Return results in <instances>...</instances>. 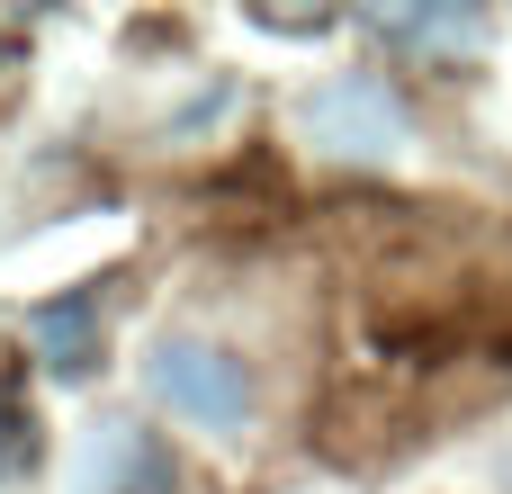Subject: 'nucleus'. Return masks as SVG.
<instances>
[{
    "label": "nucleus",
    "mask_w": 512,
    "mask_h": 494,
    "mask_svg": "<svg viewBox=\"0 0 512 494\" xmlns=\"http://www.w3.org/2000/svg\"><path fill=\"white\" fill-rule=\"evenodd\" d=\"M225 108H234V81H216V90H198V99H189V108L171 117V144H180V135H198V126H216Z\"/></svg>",
    "instance_id": "6"
},
{
    "label": "nucleus",
    "mask_w": 512,
    "mask_h": 494,
    "mask_svg": "<svg viewBox=\"0 0 512 494\" xmlns=\"http://www.w3.org/2000/svg\"><path fill=\"white\" fill-rule=\"evenodd\" d=\"M27 333H36V360H45L54 378H90V369H99V297L63 288V297H45V306L27 315Z\"/></svg>",
    "instance_id": "4"
},
{
    "label": "nucleus",
    "mask_w": 512,
    "mask_h": 494,
    "mask_svg": "<svg viewBox=\"0 0 512 494\" xmlns=\"http://www.w3.org/2000/svg\"><path fill=\"white\" fill-rule=\"evenodd\" d=\"M297 135L315 153H333V162H396L414 126H405V108H396V90L378 72H333V81H315L297 99Z\"/></svg>",
    "instance_id": "2"
},
{
    "label": "nucleus",
    "mask_w": 512,
    "mask_h": 494,
    "mask_svg": "<svg viewBox=\"0 0 512 494\" xmlns=\"http://www.w3.org/2000/svg\"><path fill=\"white\" fill-rule=\"evenodd\" d=\"M369 27H387L396 45H423V54H459L486 36L477 9H369Z\"/></svg>",
    "instance_id": "5"
},
{
    "label": "nucleus",
    "mask_w": 512,
    "mask_h": 494,
    "mask_svg": "<svg viewBox=\"0 0 512 494\" xmlns=\"http://www.w3.org/2000/svg\"><path fill=\"white\" fill-rule=\"evenodd\" d=\"M63 494H171V450L126 423V414H99L63 468Z\"/></svg>",
    "instance_id": "3"
},
{
    "label": "nucleus",
    "mask_w": 512,
    "mask_h": 494,
    "mask_svg": "<svg viewBox=\"0 0 512 494\" xmlns=\"http://www.w3.org/2000/svg\"><path fill=\"white\" fill-rule=\"evenodd\" d=\"M144 387H153V405L180 414L189 432H216V441L252 432V369H243L225 342L189 333V324H171V333L144 342Z\"/></svg>",
    "instance_id": "1"
}]
</instances>
